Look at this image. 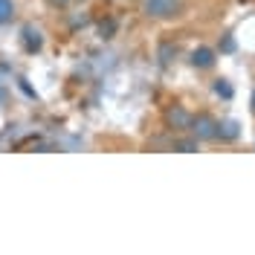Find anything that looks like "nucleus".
<instances>
[{
  "instance_id": "1",
  "label": "nucleus",
  "mask_w": 255,
  "mask_h": 255,
  "mask_svg": "<svg viewBox=\"0 0 255 255\" xmlns=\"http://www.w3.org/2000/svg\"><path fill=\"white\" fill-rule=\"evenodd\" d=\"M145 12L151 17H171L180 12V0H145Z\"/></svg>"
},
{
  "instance_id": "2",
  "label": "nucleus",
  "mask_w": 255,
  "mask_h": 255,
  "mask_svg": "<svg viewBox=\"0 0 255 255\" xmlns=\"http://www.w3.org/2000/svg\"><path fill=\"white\" fill-rule=\"evenodd\" d=\"M194 133H197L200 139L215 136V122H212L209 116H197V119H194Z\"/></svg>"
},
{
  "instance_id": "3",
  "label": "nucleus",
  "mask_w": 255,
  "mask_h": 255,
  "mask_svg": "<svg viewBox=\"0 0 255 255\" xmlns=\"http://www.w3.org/2000/svg\"><path fill=\"white\" fill-rule=\"evenodd\" d=\"M191 64H194V67H212V64H215V52H212V49H194Z\"/></svg>"
},
{
  "instance_id": "4",
  "label": "nucleus",
  "mask_w": 255,
  "mask_h": 255,
  "mask_svg": "<svg viewBox=\"0 0 255 255\" xmlns=\"http://www.w3.org/2000/svg\"><path fill=\"white\" fill-rule=\"evenodd\" d=\"M215 136H223V139H235L238 136V125L235 122H223V125H215Z\"/></svg>"
},
{
  "instance_id": "5",
  "label": "nucleus",
  "mask_w": 255,
  "mask_h": 255,
  "mask_svg": "<svg viewBox=\"0 0 255 255\" xmlns=\"http://www.w3.org/2000/svg\"><path fill=\"white\" fill-rule=\"evenodd\" d=\"M168 122L177 125V128H186V125H189V113L183 111V108H174V111L168 113Z\"/></svg>"
},
{
  "instance_id": "6",
  "label": "nucleus",
  "mask_w": 255,
  "mask_h": 255,
  "mask_svg": "<svg viewBox=\"0 0 255 255\" xmlns=\"http://www.w3.org/2000/svg\"><path fill=\"white\" fill-rule=\"evenodd\" d=\"M15 15V6H12V0H0V23H9Z\"/></svg>"
},
{
  "instance_id": "7",
  "label": "nucleus",
  "mask_w": 255,
  "mask_h": 255,
  "mask_svg": "<svg viewBox=\"0 0 255 255\" xmlns=\"http://www.w3.org/2000/svg\"><path fill=\"white\" fill-rule=\"evenodd\" d=\"M23 35H26V49H29V52H35V49H41V38H38V32L26 29Z\"/></svg>"
},
{
  "instance_id": "8",
  "label": "nucleus",
  "mask_w": 255,
  "mask_h": 255,
  "mask_svg": "<svg viewBox=\"0 0 255 255\" xmlns=\"http://www.w3.org/2000/svg\"><path fill=\"white\" fill-rule=\"evenodd\" d=\"M215 90H218V93H223V96H226V99L232 96V87H229L226 81H218V84H215Z\"/></svg>"
},
{
  "instance_id": "9",
  "label": "nucleus",
  "mask_w": 255,
  "mask_h": 255,
  "mask_svg": "<svg viewBox=\"0 0 255 255\" xmlns=\"http://www.w3.org/2000/svg\"><path fill=\"white\" fill-rule=\"evenodd\" d=\"M113 29H116V23H113V20H105V23H102V35H105V38H111Z\"/></svg>"
},
{
  "instance_id": "10",
  "label": "nucleus",
  "mask_w": 255,
  "mask_h": 255,
  "mask_svg": "<svg viewBox=\"0 0 255 255\" xmlns=\"http://www.w3.org/2000/svg\"><path fill=\"white\" fill-rule=\"evenodd\" d=\"M253 111H255V93H253Z\"/></svg>"
}]
</instances>
